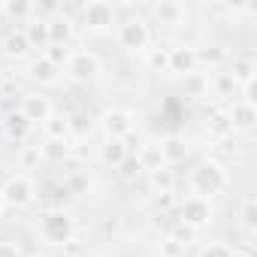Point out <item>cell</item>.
<instances>
[{
    "label": "cell",
    "mask_w": 257,
    "mask_h": 257,
    "mask_svg": "<svg viewBox=\"0 0 257 257\" xmlns=\"http://www.w3.org/2000/svg\"><path fill=\"white\" fill-rule=\"evenodd\" d=\"M158 206H161V209H167V206H170V194H161V200H158Z\"/></svg>",
    "instance_id": "cell-41"
},
{
    "label": "cell",
    "mask_w": 257,
    "mask_h": 257,
    "mask_svg": "<svg viewBox=\"0 0 257 257\" xmlns=\"http://www.w3.org/2000/svg\"><path fill=\"white\" fill-rule=\"evenodd\" d=\"M188 185H191L194 197L212 200V197H218V194H224V191L230 188V173H227V167H224L221 161H215V158H203V161L191 170Z\"/></svg>",
    "instance_id": "cell-1"
},
{
    "label": "cell",
    "mask_w": 257,
    "mask_h": 257,
    "mask_svg": "<svg viewBox=\"0 0 257 257\" xmlns=\"http://www.w3.org/2000/svg\"><path fill=\"white\" fill-rule=\"evenodd\" d=\"M152 16H155V22H161L167 28H179L188 19V7L179 4V0H161V4H152Z\"/></svg>",
    "instance_id": "cell-10"
},
{
    "label": "cell",
    "mask_w": 257,
    "mask_h": 257,
    "mask_svg": "<svg viewBox=\"0 0 257 257\" xmlns=\"http://www.w3.org/2000/svg\"><path fill=\"white\" fill-rule=\"evenodd\" d=\"M239 88H242V103L257 106V97H254V82H245V85H239Z\"/></svg>",
    "instance_id": "cell-38"
},
{
    "label": "cell",
    "mask_w": 257,
    "mask_h": 257,
    "mask_svg": "<svg viewBox=\"0 0 257 257\" xmlns=\"http://www.w3.org/2000/svg\"><path fill=\"white\" fill-rule=\"evenodd\" d=\"M115 19H118V13H115L112 4H106V0H91V4L82 7V25H85V31H91V34H106V31H112Z\"/></svg>",
    "instance_id": "cell-5"
},
{
    "label": "cell",
    "mask_w": 257,
    "mask_h": 257,
    "mask_svg": "<svg viewBox=\"0 0 257 257\" xmlns=\"http://www.w3.org/2000/svg\"><path fill=\"white\" fill-rule=\"evenodd\" d=\"M25 37H28V46L31 49H46L49 46V34H46V22H37V19H31L25 28Z\"/></svg>",
    "instance_id": "cell-25"
},
{
    "label": "cell",
    "mask_w": 257,
    "mask_h": 257,
    "mask_svg": "<svg viewBox=\"0 0 257 257\" xmlns=\"http://www.w3.org/2000/svg\"><path fill=\"white\" fill-rule=\"evenodd\" d=\"M0 52H4L7 58H13V61L28 58V55H31V46H28L25 31H7L4 40H0Z\"/></svg>",
    "instance_id": "cell-15"
},
{
    "label": "cell",
    "mask_w": 257,
    "mask_h": 257,
    "mask_svg": "<svg viewBox=\"0 0 257 257\" xmlns=\"http://www.w3.org/2000/svg\"><path fill=\"white\" fill-rule=\"evenodd\" d=\"M137 161H140L143 173H155V170H164V167H167V164H164V158H161L158 143H146V146L137 152Z\"/></svg>",
    "instance_id": "cell-20"
},
{
    "label": "cell",
    "mask_w": 257,
    "mask_h": 257,
    "mask_svg": "<svg viewBox=\"0 0 257 257\" xmlns=\"http://www.w3.org/2000/svg\"><path fill=\"white\" fill-rule=\"evenodd\" d=\"M64 70H67V76L73 82H88V79H94L100 73V58L94 52H73Z\"/></svg>",
    "instance_id": "cell-8"
},
{
    "label": "cell",
    "mask_w": 257,
    "mask_h": 257,
    "mask_svg": "<svg viewBox=\"0 0 257 257\" xmlns=\"http://www.w3.org/2000/svg\"><path fill=\"white\" fill-rule=\"evenodd\" d=\"M254 73H257L254 58H233V64H230V79H233L236 85L254 82Z\"/></svg>",
    "instance_id": "cell-23"
},
{
    "label": "cell",
    "mask_w": 257,
    "mask_h": 257,
    "mask_svg": "<svg viewBox=\"0 0 257 257\" xmlns=\"http://www.w3.org/2000/svg\"><path fill=\"white\" fill-rule=\"evenodd\" d=\"M0 16H4V0H0Z\"/></svg>",
    "instance_id": "cell-44"
},
{
    "label": "cell",
    "mask_w": 257,
    "mask_h": 257,
    "mask_svg": "<svg viewBox=\"0 0 257 257\" xmlns=\"http://www.w3.org/2000/svg\"><path fill=\"white\" fill-rule=\"evenodd\" d=\"M158 149H161V158H164L167 167H176V164H182V161L191 155V146H188V140H185L182 134L164 137V140L158 143Z\"/></svg>",
    "instance_id": "cell-11"
},
{
    "label": "cell",
    "mask_w": 257,
    "mask_h": 257,
    "mask_svg": "<svg viewBox=\"0 0 257 257\" xmlns=\"http://www.w3.org/2000/svg\"><path fill=\"white\" fill-rule=\"evenodd\" d=\"M19 112L37 127V124H43L55 109H52V100L46 97V94H22V103H19Z\"/></svg>",
    "instance_id": "cell-9"
},
{
    "label": "cell",
    "mask_w": 257,
    "mask_h": 257,
    "mask_svg": "<svg viewBox=\"0 0 257 257\" xmlns=\"http://www.w3.org/2000/svg\"><path fill=\"white\" fill-rule=\"evenodd\" d=\"M40 152H43V161H52V164H64L67 158H70V140H46L43 146H40Z\"/></svg>",
    "instance_id": "cell-22"
},
{
    "label": "cell",
    "mask_w": 257,
    "mask_h": 257,
    "mask_svg": "<svg viewBox=\"0 0 257 257\" xmlns=\"http://www.w3.org/2000/svg\"><path fill=\"white\" fill-rule=\"evenodd\" d=\"M185 248L188 245H182L176 236H167L161 245H158V251H161V257H185Z\"/></svg>",
    "instance_id": "cell-34"
},
{
    "label": "cell",
    "mask_w": 257,
    "mask_h": 257,
    "mask_svg": "<svg viewBox=\"0 0 257 257\" xmlns=\"http://www.w3.org/2000/svg\"><path fill=\"white\" fill-rule=\"evenodd\" d=\"M46 34H49V46H70L73 43V19L70 16H52L46 19Z\"/></svg>",
    "instance_id": "cell-12"
},
{
    "label": "cell",
    "mask_w": 257,
    "mask_h": 257,
    "mask_svg": "<svg viewBox=\"0 0 257 257\" xmlns=\"http://www.w3.org/2000/svg\"><path fill=\"white\" fill-rule=\"evenodd\" d=\"M43 134H46V140H67V137H70V118L52 112V115L43 121Z\"/></svg>",
    "instance_id": "cell-21"
},
{
    "label": "cell",
    "mask_w": 257,
    "mask_h": 257,
    "mask_svg": "<svg viewBox=\"0 0 257 257\" xmlns=\"http://www.w3.org/2000/svg\"><path fill=\"white\" fill-rule=\"evenodd\" d=\"M37 230H40V239H43L46 245L64 248V245H70L73 236H76V221H73L64 209H49V212L40 215Z\"/></svg>",
    "instance_id": "cell-2"
},
{
    "label": "cell",
    "mask_w": 257,
    "mask_h": 257,
    "mask_svg": "<svg viewBox=\"0 0 257 257\" xmlns=\"http://www.w3.org/2000/svg\"><path fill=\"white\" fill-rule=\"evenodd\" d=\"M233 254V248L227 245V242H209V245H203V251H200V257H230Z\"/></svg>",
    "instance_id": "cell-35"
},
{
    "label": "cell",
    "mask_w": 257,
    "mask_h": 257,
    "mask_svg": "<svg viewBox=\"0 0 257 257\" xmlns=\"http://www.w3.org/2000/svg\"><path fill=\"white\" fill-rule=\"evenodd\" d=\"M4 16L13 22H31L34 19V0H4Z\"/></svg>",
    "instance_id": "cell-24"
},
{
    "label": "cell",
    "mask_w": 257,
    "mask_h": 257,
    "mask_svg": "<svg viewBox=\"0 0 257 257\" xmlns=\"http://www.w3.org/2000/svg\"><path fill=\"white\" fill-rule=\"evenodd\" d=\"M149 176H152V185H155L161 194H173V188H176V173H173L170 167L155 170V173H149Z\"/></svg>",
    "instance_id": "cell-29"
},
{
    "label": "cell",
    "mask_w": 257,
    "mask_h": 257,
    "mask_svg": "<svg viewBox=\"0 0 257 257\" xmlns=\"http://www.w3.org/2000/svg\"><path fill=\"white\" fill-rule=\"evenodd\" d=\"M40 161H43L40 146H25V152H22V164H25V167H37Z\"/></svg>",
    "instance_id": "cell-37"
},
{
    "label": "cell",
    "mask_w": 257,
    "mask_h": 257,
    "mask_svg": "<svg viewBox=\"0 0 257 257\" xmlns=\"http://www.w3.org/2000/svg\"><path fill=\"white\" fill-rule=\"evenodd\" d=\"M0 257H22V251L13 242H0Z\"/></svg>",
    "instance_id": "cell-39"
},
{
    "label": "cell",
    "mask_w": 257,
    "mask_h": 257,
    "mask_svg": "<svg viewBox=\"0 0 257 257\" xmlns=\"http://www.w3.org/2000/svg\"><path fill=\"white\" fill-rule=\"evenodd\" d=\"M212 218H215V209H212V200H203V197H185L182 203H179V224L185 227V230H191V233H197V230H206L209 224H212Z\"/></svg>",
    "instance_id": "cell-3"
},
{
    "label": "cell",
    "mask_w": 257,
    "mask_h": 257,
    "mask_svg": "<svg viewBox=\"0 0 257 257\" xmlns=\"http://www.w3.org/2000/svg\"><path fill=\"white\" fill-rule=\"evenodd\" d=\"M146 67L152 73H170V49H146Z\"/></svg>",
    "instance_id": "cell-26"
},
{
    "label": "cell",
    "mask_w": 257,
    "mask_h": 257,
    "mask_svg": "<svg viewBox=\"0 0 257 257\" xmlns=\"http://www.w3.org/2000/svg\"><path fill=\"white\" fill-rule=\"evenodd\" d=\"M115 170H118V176H121L124 182H137V179L143 176V167H140V161H137V155H134V152L127 155V158H124Z\"/></svg>",
    "instance_id": "cell-28"
},
{
    "label": "cell",
    "mask_w": 257,
    "mask_h": 257,
    "mask_svg": "<svg viewBox=\"0 0 257 257\" xmlns=\"http://www.w3.org/2000/svg\"><path fill=\"white\" fill-rule=\"evenodd\" d=\"M185 88H188L191 97H200V94L209 91V79L203 73H191V76H185Z\"/></svg>",
    "instance_id": "cell-33"
},
{
    "label": "cell",
    "mask_w": 257,
    "mask_h": 257,
    "mask_svg": "<svg viewBox=\"0 0 257 257\" xmlns=\"http://www.w3.org/2000/svg\"><path fill=\"white\" fill-rule=\"evenodd\" d=\"M242 227L245 230H257V200L254 197L242 200Z\"/></svg>",
    "instance_id": "cell-32"
},
{
    "label": "cell",
    "mask_w": 257,
    "mask_h": 257,
    "mask_svg": "<svg viewBox=\"0 0 257 257\" xmlns=\"http://www.w3.org/2000/svg\"><path fill=\"white\" fill-rule=\"evenodd\" d=\"M230 257H254V254H251V251H233Z\"/></svg>",
    "instance_id": "cell-42"
},
{
    "label": "cell",
    "mask_w": 257,
    "mask_h": 257,
    "mask_svg": "<svg viewBox=\"0 0 257 257\" xmlns=\"http://www.w3.org/2000/svg\"><path fill=\"white\" fill-rule=\"evenodd\" d=\"M206 134H209V140H230L236 131H233V124H230V115H227V109H215V112H209V118H206Z\"/></svg>",
    "instance_id": "cell-17"
},
{
    "label": "cell",
    "mask_w": 257,
    "mask_h": 257,
    "mask_svg": "<svg viewBox=\"0 0 257 257\" xmlns=\"http://www.w3.org/2000/svg\"><path fill=\"white\" fill-rule=\"evenodd\" d=\"M224 49L221 46H206V49H197V64L200 67H209V70H215V67H221L224 64Z\"/></svg>",
    "instance_id": "cell-27"
},
{
    "label": "cell",
    "mask_w": 257,
    "mask_h": 257,
    "mask_svg": "<svg viewBox=\"0 0 257 257\" xmlns=\"http://www.w3.org/2000/svg\"><path fill=\"white\" fill-rule=\"evenodd\" d=\"M88 185H91V182H88V176H85V173H73V176H70V182H67L64 188H67L70 194H85V191H88Z\"/></svg>",
    "instance_id": "cell-36"
},
{
    "label": "cell",
    "mask_w": 257,
    "mask_h": 257,
    "mask_svg": "<svg viewBox=\"0 0 257 257\" xmlns=\"http://www.w3.org/2000/svg\"><path fill=\"white\" fill-rule=\"evenodd\" d=\"M0 197H4V203L13 206V209H28V206L37 200V185H34L31 176L16 173V176H10V179L4 182V188H0Z\"/></svg>",
    "instance_id": "cell-4"
},
{
    "label": "cell",
    "mask_w": 257,
    "mask_h": 257,
    "mask_svg": "<svg viewBox=\"0 0 257 257\" xmlns=\"http://www.w3.org/2000/svg\"><path fill=\"white\" fill-rule=\"evenodd\" d=\"M127 155H131V149H127L124 140H103V146H100V161L106 167H118Z\"/></svg>",
    "instance_id": "cell-18"
},
{
    "label": "cell",
    "mask_w": 257,
    "mask_h": 257,
    "mask_svg": "<svg viewBox=\"0 0 257 257\" xmlns=\"http://www.w3.org/2000/svg\"><path fill=\"white\" fill-rule=\"evenodd\" d=\"M37 257H49V254H37Z\"/></svg>",
    "instance_id": "cell-45"
},
{
    "label": "cell",
    "mask_w": 257,
    "mask_h": 257,
    "mask_svg": "<svg viewBox=\"0 0 257 257\" xmlns=\"http://www.w3.org/2000/svg\"><path fill=\"white\" fill-rule=\"evenodd\" d=\"M212 88H215V94H218V97H227V100H230V97L239 91V85L230 79V73H215V79H212Z\"/></svg>",
    "instance_id": "cell-31"
},
{
    "label": "cell",
    "mask_w": 257,
    "mask_h": 257,
    "mask_svg": "<svg viewBox=\"0 0 257 257\" xmlns=\"http://www.w3.org/2000/svg\"><path fill=\"white\" fill-rule=\"evenodd\" d=\"M134 112L131 109H121V106H112V109H106L103 112V118H100V127H103V134H106V140H127L131 137V131H134Z\"/></svg>",
    "instance_id": "cell-7"
},
{
    "label": "cell",
    "mask_w": 257,
    "mask_h": 257,
    "mask_svg": "<svg viewBox=\"0 0 257 257\" xmlns=\"http://www.w3.org/2000/svg\"><path fill=\"white\" fill-rule=\"evenodd\" d=\"M197 70H200V64H197V49H191V46L170 49V73L191 76V73H197Z\"/></svg>",
    "instance_id": "cell-14"
},
{
    "label": "cell",
    "mask_w": 257,
    "mask_h": 257,
    "mask_svg": "<svg viewBox=\"0 0 257 257\" xmlns=\"http://www.w3.org/2000/svg\"><path fill=\"white\" fill-rule=\"evenodd\" d=\"M227 115H230L233 131H251V127L257 124V106L242 103V100H236V103L227 109Z\"/></svg>",
    "instance_id": "cell-16"
},
{
    "label": "cell",
    "mask_w": 257,
    "mask_h": 257,
    "mask_svg": "<svg viewBox=\"0 0 257 257\" xmlns=\"http://www.w3.org/2000/svg\"><path fill=\"white\" fill-rule=\"evenodd\" d=\"M70 46H46V52H43V58L49 61V64H55L58 70H64L67 67V61H70Z\"/></svg>",
    "instance_id": "cell-30"
},
{
    "label": "cell",
    "mask_w": 257,
    "mask_h": 257,
    "mask_svg": "<svg viewBox=\"0 0 257 257\" xmlns=\"http://www.w3.org/2000/svg\"><path fill=\"white\" fill-rule=\"evenodd\" d=\"M85 127H91L85 115H73V118H70V131H85Z\"/></svg>",
    "instance_id": "cell-40"
},
{
    "label": "cell",
    "mask_w": 257,
    "mask_h": 257,
    "mask_svg": "<svg viewBox=\"0 0 257 257\" xmlns=\"http://www.w3.org/2000/svg\"><path fill=\"white\" fill-rule=\"evenodd\" d=\"M4 209H7V203H4V197H0V215H4Z\"/></svg>",
    "instance_id": "cell-43"
},
{
    "label": "cell",
    "mask_w": 257,
    "mask_h": 257,
    "mask_svg": "<svg viewBox=\"0 0 257 257\" xmlns=\"http://www.w3.org/2000/svg\"><path fill=\"white\" fill-rule=\"evenodd\" d=\"M118 46L127 52H146L152 46V31L143 19H127L124 25H118Z\"/></svg>",
    "instance_id": "cell-6"
},
{
    "label": "cell",
    "mask_w": 257,
    "mask_h": 257,
    "mask_svg": "<svg viewBox=\"0 0 257 257\" xmlns=\"http://www.w3.org/2000/svg\"><path fill=\"white\" fill-rule=\"evenodd\" d=\"M28 76H31L34 82H40V85H55L58 76H61V70H58L55 64H49L46 58H37V61H31Z\"/></svg>",
    "instance_id": "cell-19"
},
{
    "label": "cell",
    "mask_w": 257,
    "mask_h": 257,
    "mask_svg": "<svg viewBox=\"0 0 257 257\" xmlns=\"http://www.w3.org/2000/svg\"><path fill=\"white\" fill-rule=\"evenodd\" d=\"M4 134H7V140H13V143H28L31 134H34V124H31L19 109H13V112L4 118Z\"/></svg>",
    "instance_id": "cell-13"
}]
</instances>
